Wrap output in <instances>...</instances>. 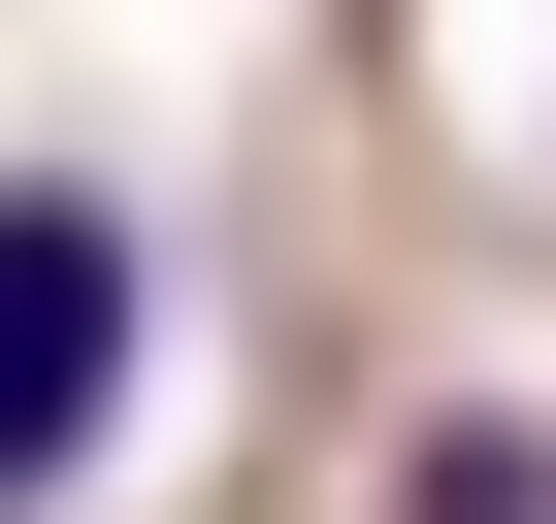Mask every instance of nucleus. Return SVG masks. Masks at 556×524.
<instances>
[{
  "instance_id": "f257e3e1",
  "label": "nucleus",
  "mask_w": 556,
  "mask_h": 524,
  "mask_svg": "<svg viewBox=\"0 0 556 524\" xmlns=\"http://www.w3.org/2000/svg\"><path fill=\"white\" fill-rule=\"evenodd\" d=\"M131 361H164V229H131L99 164H34V197H0V491H34V524H99Z\"/></svg>"
},
{
  "instance_id": "f03ea898",
  "label": "nucleus",
  "mask_w": 556,
  "mask_h": 524,
  "mask_svg": "<svg viewBox=\"0 0 556 524\" xmlns=\"http://www.w3.org/2000/svg\"><path fill=\"white\" fill-rule=\"evenodd\" d=\"M393 524H556V426H491V394H458V426L393 459Z\"/></svg>"
}]
</instances>
